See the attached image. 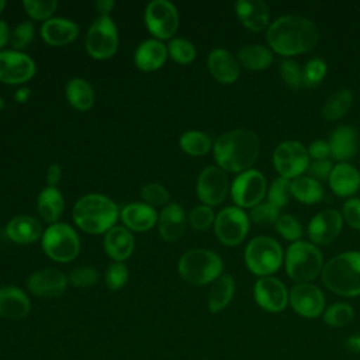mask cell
Instances as JSON below:
<instances>
[{
	"mask_svg": "<svg viewBox=\"0 0 360 360\" xmlns=\"http://www.w3.org/2000/svg\"><path fill=\"white\" fill-rule=\"evenodd\" d=\"M245 263L253 274L267 277L280 269L283 249L273 238L256 236L245 249Z\"/></svg>",
	"mask_w": 360,
	"mask_h": 360,
	"instance_id": "obj_8",
	"label": "cell"
},
{
	"mask_svg": "<svg viewBox=\"0 0 360 360\" xmlns=\"http://www.w3.org/2000/svg\"><path fill=\"white\" fill-rule=\"evenodd\" d=\"M328 155H330V149H329V143L326 141L318 139V141L311 142V145L308 146V156L314 158L315 160L326 159Z\"/></svg>",
	"mask_w": 360,
	"mask_h": 360,
	"instance_id": "obj_53",
	"label": "cell"
},
{
	"mask_svg": "<svg viewBox=\"0 0 360 360\" xmlns=\"http://www.w3.org/2000/svg\"><path fill=\"white\" fill-rule=\"evenodd\" d=\"M77 35L79 25L70 18L52 17L41 25V37L51 46H65L73 42Z\"/></svg>",
	"mask_w": 360,
	"mask_h": 360,
	"instance_id": "obj_23",
	"label": "cell"
},
{
	"mask_svg": "<svg viewBox=\"0 0 360 360\" xmlns=\"http://www.w3.org/2000/svg\"><path fill=\"white\" fill-rule=\"evenodd\" d=\"M274 226H276V231H277L284 239L291 240V242L300 240V238H301V235H302L301 224L298 222L297 218H294V217L290 215V214L280 215L278 219L276 221Z\"/></svg>",
	"mask_w": 360,
	"mask_h": 360,
	"instance_id": "obj_48",
	"label": "cell"
},
{
	"mask_svg": "<svg viewBox=\"0 0 360 360\" xmlns=\"http://www.w3.org/2000/svg\"><path fill=\"white\" fill-rule=\"evenodd\" d=\"M278 217V208H276L270 202H260L250 208L249 212V219L260 226L276 224Z\"/></svg>",
	"mask_w": 360,
	"mask_h": 360,
	"instance_id": "obj_49",
	"label": "cell"
},
{
	"mask_svg": "<svg viewBox=\"0 0 360 360\" xmlns=\"http://www.w3.org/2000/svg\"><path fill=\"white\" fill-rule=\"evenodd\" d=\"M291 197V181L285 177H276L267 190V202L276 208H283L287 205Z\"/></svg>",
	"mask_w": 360,
	"mask_h": 360,
	"instance_id": "obj_40",
	"label": "cell"
},
{
	"mask_svg": "<svg viewBox=\"0 0 360 360\" xmlns=\"http://www.w3.org/2000/svg\"><path fill=\"white\" fill-rule=\"evenodd\" d=\"M128 277L129 273L127 264L124 262H112L104 273V283L110 290L118 291L127 284Z\"/></svg>",
	"mask_w": 360,
	"mask_h": 360,
	"instance_id": "obj_44",
	"label": "cell"
},
{
	"mask_svg": "<svg viewBox=\"0 0 360 360\" xmlns=\"http://www.w3.org/2000/svg\"><path fill=\"white\" fill-rule=\"evenodd\" d=\"M118 30L110 15H98L89 27L84 46L87 53L97 60L110 59L118 51Z\"/></svg>",
	"mask_w": 360,
	"mask_h": 360,
	"instance_id": "obj_9",
	"label": "cell"
},
{
	"mask_svg": "<svg viewBox=\"0 0 360 360\" xmlns=\"http://www.w3.org/2000/svg\"><path fill=\"white\" fill-rule=\"evenodd\" d=\"M326 75V63L321 58H312L307 62L302 70V84L307 87H316Z\"/></svg>",
	"mask_w": 360,
	"mask_h": 360,
	"instance_id": "obj_46",
	"label": "cell"
},
{
	"mask_svg": "<svg viewBox=\"0 0 360 360\" xmlns=\"http://www.w3.org/2000/svg\"><path fill=\"white\" fill-rule=\"evenodd\" d=\"M291 195L300 202L315 204L323 198V187L309 176H298L291 181Z\"/></svg>",
	"mask_w": 360,
	"mask_h": 360,
	"instance_id": "obj_35",
	"label": "cell"
},
{
	"mask_svg": "<svg viewBox=\"0 0 360 360\" xmlns=\"http://www.w3.org/2000/svg\"><path fill=\"white\" fill-rule=\"evenodd\" d=\"M141 197L145 204L152 205V207H158V205L165 207L170 201L169 190L165 186L155 183V181H150V183H146L145 186H142Z\"/></svg>",
	"mask_w": 360,
	"mask_h": 360,
	"instance_id": "obj_43",
	"label": "cell"
},
{
	"mask_svg": "<svg viewBox=\"0 0 360 360\" xmlns=\"http://www.w3.org/2000/svg\"><path fill=\"white\" fill-rule=\"evenodd\" d=\"M342 217L350 228L360 229V198H349L343 204Z\"/></svg>",
	"mask_w": 360,
	"mask_h": 360,
	"instance_id": "obj_51",
	"label": "cell"
},
{
	"mask_svg": "<svg viewBox=\"0 0 360 360\" xmlns=\"http://www.w3.org/2000/svg\"><path fill=\"white\" fill-rule=\"evenodd\" d=\"M4 107H6V103H4V100L0 97V111H1Z\"/></svg>",
	"mask_w": 360,
	"mask_h": 360,
	"instance_id": "obj_60",
	"label": "cell"
},
{
	"mask_svg": "<svg viewBox=\"0 0 360 360\" xmlns=\"http://www.w3.org/2000/svg\"><path fill=\"white\" fill-rule=\"evenodd\" d=\"M248 214L236 207H225L215 215L214 232L218 240L226 246L239 245L249 232Z\"/></svg>",
	"mask_w": 360,
	"mask_h": 360,
	"instance_id": "obj_11",
	"label": "cell"
},
{
	"mask_svg": "<svg viewBox=\"0 0 360 360\" xmlns=\"http://www.w3.org/2000/svg\"><path fill=\"white\" fill-rule=\"evenodd\" d=\"M158 215L155 207L145 202H129L120 210V219L131 232L152 229L158 224Z\"/></svg>",
	"mask_w": 360,
	"mask_h": 360,
	"instance_id": "obj_21",
	"label": "cell"
},
{
	"mask_svg": "<svg viewBox=\"0 0 360 360\" xmlns=\"http://www.w3.org/2000/svg\"><path fill=\"white\" fill-rule=\"evenodd\" d=\"M35 27L31 21H21L17 24L10 34V45L11 49L22 52L34 39Z\"/></svg>",
	"mask_w": 360,
	"mask_h": 360,
	"instance_id": "obj_42",
	"label": "cell"
},
{
	"mask_svg": "<svg viewBox=\"0 0 360 360\" xmlns=\"http://www.w3.org/2000/svg\"><path fill=\"white\" fill-rule=\"evenodd\" d=\"M63 207L65 200L58 187L45 186L39 191L37 198V210L46 224L52 225L55 222H59V218L63 212Z\"/></svg>",
	"mask_w": 360,
	"mask_h": 360,
	"instance_id": "obj_31",
	"label": "cell"
},
{
	"mask_svg": "<svg viewBox=\"0 0 360 360\" xmlns=\"http://www.w3.org/2000/svg\"><path fill=\"white\" fill-rule=\"evenodd\" d=\"M267 191L264 176L255 169L239 173L231 184V197L239 208H253L260 204Z\"/></svg>",
	"mask_w": 360,
	"mask_h": 360,
	"instance_id": "obj_12",
	"label": "cell"
},
{
	"mask_svg": "<svg viewBox=\"0 0 360 360\" xmlns=\"http://www.w3.org/2000/svg\"><path fill=\"white\" fill-rule=\"evenodd\" d=\"M68 103L77 111H87L94 105L96 94L91 84L83 77H73L65 86Z\"/></svg>",
	"mask_w": 360,
	"mask_h": 360,
	"instance_id": "obj_32",
	"label": "cell"
},
{
	"mask_svg": "<svg viewBox=\"0 0 360 360\" xmlns=\"http://www.w3.org/2000/svg\"><path fill=\"white\" fill-rule=\"evenodd\" d=\"M69 284L68 276L58 269H42L31 273L27 278L28 291L39 298L60 297Z\"/></svg>",
	"mask_w": 360,
	"mask_h": 360,
	"instance_id": "obj_16",
	"label": "cell"
},
{
	"mask_svg": "<svg viewBox=\"0 0 360 360\" xmlns=\"http://www.w3.org/2000/svg\"><path fill=\"white\" fill-rule=\"evenodd\" d=\"M188 225L195 229V231H205L211 225H214L215 221V214L211 207L200 204L195 205L188 214H187Z\"/></svg>",
	"mask_w": 360,
	"mask_h": 360,
	"instance_id": "obj_47",
	"label": "cell"
},
{
	"mask_svg": "<svg viewBox=\"0 0 360 360\" xmlns=\"http://www.w3.org/2000/svg\"><path fill=\"white\" fill-rule=\"evenodd\" d=\"M217 166L225 172L242 173L249 170L259 158L260 141L256 132L245 128L219 135L212 145Z\"/></svg>",
	"mask_w": 360,
	"mask_h": 360,
	"instance_id": "obj_2",
	"label": "cell"
},
{
	"mask_svg": "<svg viewBox=\"0 0 360 360\" xmlns=\"http://www.w3.org/2000/svg\"><path fill=\"white\" fill-rule=\"evenodd\" d=\"M322 283L343 297L360 295V252H345L322 267Z\"/></svg>",
	"mask_w": 360,
	"mask_h": 360,
	"instance_id": "obj_4",
	"label": "cell"
},
{
	"mask_svg": "<svg viewBox=\"0 0 360 360\" xmlns=\"http://www.w3.org/2000/svg\"><path fill=\"white\" fill-rule=\"evenodd\" d=\"M14 100L17 101V103H27L28 101V98L31 97V90H30V87H27V86H21L20 89H17L15 91H14Z\"/></svg>",
	"mask_w": 360,
	"mask_h": 360,
	"instance_id": "obj_57",
	"label": "cell"
},
{
	"mask_svg": "<svg viewBox=\"0 0 360 360\" xmlns=\"http://www.w3.org/2000/svg\"><path fill=\"white\" fill-rule=\"evenodd\" d=\"M94 7L100 13V15H108L115 7V3L112 0H97L94 1Z\"/></svg>",
	"mask_w": 360,
	"mask_h": 360,
	"instance_id": "obj_55",
	"label": "cell"
},
{
	"mask_svg": "<svg viewBox=\"0 0 360 360\" xmlns=\"http://www.w3.org/2000/svg\"><path fill=\"white\" fill-rule=\"evenodd\" d=\"M24 11L32 18L38 21H46L52 18V14L58 8L56 0H24L22 1Z\"/></svg>",
	"mask_w": 360,
	"mask_h": 360,
	"instance_id": "obj_41",
	"label": "cell"
},
{
	"mask_svg": "<svg viewBox=\"0 0 360 360\" xmlns=\"http://www.w3.org/2000/svg\"><path fill=\"white\" fill-rule=\"evenodd\" d=\"M4 7H6V1H4V0H0V14L3 13Z\"/></svg>",
	"mask_w": 360,
	"mask_h": 360,
	"instance_id": "obj_59",
	"label": "cell"
},
{
	"mask_svg": "<svg viewBox=\"0 0 360 360\" xmlns=\"http://www.w3.org/2000/svg\"><path fill=\"white\" fill-rule=\"evenodd\" d=\"M167 46L163 41L149 38L142 41L134 52V63L142 72H155L167 60Z\"/></svg>",
	"mask_w": 360,
	"mask_h": 360,
	"instance_id": "obj_24",
	"label": "cell"
},
{
	"mask_svg": "<svg viewBox=\"0 0 360 360\" xmlns=\"http://www.w3.org/2000/svg\"><path fill=\"white\" fill-rule=\"evenodd\" d=\"M6 236L18 245H28V243H34L38 239L42 238V225L41 222L31 215H15L13 217L6 228H4Z\"/></svg>",
	"mask_w": 360,
	"mask_h": 360,
	"instance_id": "obj_27",
	"label": "cell"
},
{
	"mask_svg": "<svg viewBox=\"0 0 360 360\" xmlns=\"http://www.w3.org/2000/svg\"><path fill=\"white\" fill-rule=\"evenodd\" d=\"M41 246L44 253L53 262L69 263L80 252V239L69 224L55 222L44 231Z\"/></svg>",
	"mask_w": 360,
	"mask_h": 360,
	"instance_id": "obj_7",
	"label": "cell"
},
{
	"mask_svg": "<svg viewBox=\"0 0 360 360\" xmlns=\"http://www.w3.org/2000/svg\"><path fill=\"white\" fill-rule=\"evenodd\" d=\"M143 20L148 31L159 41L172 39L179 27V11L169 0H152L146 4Z\"/></svg>",
	"mask_w": 360,
	"mask_h": 360,
	"instance_id": "obj_10",
	"label": "cell"
},
{
	"mask_svg": "<svg viewBox=\"0 0 360 360\" xmlns=\"http://www.w3.org/2000/svg\"><path fill=\"white\" fill-rule=\"evenodd\" d=\"M235 294V281L229 274H221L211 285L207 307L210 312L217 314L228 307Z\"/></svg>",
	"mask_w": 360,
	"mask_h": 360,
	"instance_id": "obj_33",
	"label": "cell"
},
{
	"mask_svg": "<svg viewBox=\"0 0 360 360\" xmlns=\"http://www.w3.org/2000/svg\"><path fill=\"white\" fill-rule=\"evenodd\" d=\"M166 46L169 58L180 65L191 63L195 58V46L186 38H172Z\"/></svg>",
	"mask_w": 360,
	"mask_h": 360,
	"instance_id": "obj_38",
	"label": "cell"
},
{
	"mask_svg": "<svg viewBox=\"0 0 360 360\" xmlns=\"http://www.w3.org/2000/svg\"><path fill=\"white\" fill-rule=\"evenodd\" d=\"M330 156L339 162L353 158L359 149V134L350 125L338 127L329 139Z\"/></svg>",
	"mask_w": 360,
	"mask_h": 360,
	"instance_id": "obj_29",
	"label": "cell"
},
{
	"mask_svg": "<svg viewBox=\"0 0 360 360\" xmlns=\"http://www.w3.org/2000/svg\"><path fill=\"white\" fill-rule=\"evenodd\" d=\"M328 180L332 191L339 197L353 195L360 188L359 170L346 162H340L333 166Z\"/></svg>",
	"mask_w": 360,
	"mask_h": 360,
	"instance_id": "obj_30",
	"label": "cell"
},
{
	"mask_svg": "<svg viewBox=\"0 0 360 360\" xmlns=\"http://www.w3.org/2000/svg\"><path fill=\"white\" fill-rule=\"evenodd\" d=\"M318 38L316 25L301 15L278 17L270 24L266 34L270 48L283 56L298 55L314 49Z\"/></svg>",
	"mask_w": 360,
	"mask_h": 360,
	"instance_id": "obj_1",
	"label": "cell"
},
{
	"mask_svg": "<svg viewBox=\"0 0 360 360\" xmlns=\"http://www.w3.org/2000/svg\"><path fill=\"white\" fill-rule=\"evenodd\" d=\"M280 75L291 89H300L302 86V69L295 60L284 59L280 63Z\"/></svg>",
	"mask_w": 360,
	"mask_h": 360,
	"instance_id": "obj_50",
	"label": "cell"
},
{
	"mask_svg": "<svg viewBox=\"0 0 360 360\" xmlns=\"http://www.w3.org/2000/svg\"><path fill=\"white\" fill-rule=\"evenodd\" d=\"M180 277L191 285L214 283L224 270L222 259L208 249H190L184 252L177 264Z\"/></svg>",
	"mask_w": 360,
	"mask_h": 360,
	"instance_id": "obj_5",
	"label": "cell"
},
{
	"mask_svg": "<svg viewBox=\"0 0 360 360\" xmlns=\"http://www.w3.org/2000/svg\"><path fill=\"white\" fill-rule=\"evenodd\" d=\"M353 101L352 91L347 89H340L335 91L322 107V117L328 121L339 120L350 108Z\"/></svg>",
	"mask_w": 360,
	"mask_h": 360,
	"instance_id": "obj_37",
	"label": "cell"
},
{
	"mask_svg": "<svg viewBox=\"0 0 360 360\" xmlns=\"http://www.w3.org/2000/svg\"><path fill=\"white\" fill-rule=\"evenodd\" d=\"M11 30L4 20H0V51H4V46L10 42Z\"/></svg>",
	"mask_w": 360,
	"mask_h": 360,
	"instance_id": "obj_56",
	"label": "cell"
},
{
	"mask_svg": "<svg viewBox=\"0 0 360 360\" xmlns=\"http://www.w3.org/2000/svg\"><path fill=\"white\" fill-rule=\"evenodd\" d=\"M256 304L267 312H280L288 304V291L276 277H260L253 285Z\"/></svg>",
	"mask_w": 360,
	"mask_h": 360,
	"instance_id": "obj_18",
	"label": "cell"
},
{
	"mask_svg": "<svg viewBox=\"0 0 360 360\" xmlns=\"http://www.w3.org/2000/svg\"><path fill=\"white\" fill-rule=\"evenodd\" d=\"M229 191V181L225 170H222L219 166H207L204 167L198 177L195 184V193L198 200L208 207L218 205L224 202Z\"/></svg>",
	"mask_w": 360,
	"mask_h": 360,
	"instance_id": "obj_14",
	"label": "cell"
},
{
	"mask_svg": "<svg viewBox=\"0 0 360 360\" xmlns=\"http://www.w3.org/2000/svg\"><path fill=\"white\" fill-rule=\"evenodd\" d=\"M35 62L25 52L0 51V82L11 86L24 84L35 75Z\"/></svg>",
	"mask_w": 360,
	"mask_h": 360,
	"instance_id": "obj_15",
	"label": "cell"
},
{
	"mask_svg": "<svg viewBox=\"0 0 360 360\" xmlns=\"http://www.w3.org/2000/svg\"><path fill=\"white\" fill-rule=\"evenodd\" d=\"M235 11L242 22L250 31H263L270 20L269 6L262 0H239L235 3Z\"/></svg>",
	"mask_w": 360,
	"mask_h": 360,
	"instance_id": "obj_28",
	"label": "cell"
},
{
	"mask_svg": "<svg viewBox=\"0 0 360 360\" xmlns=\"http://www.w3.org/2000/svg\"><path fill=\"white\" fill-rule=\"evenodd\" d=\"M31 311L27 292L15 285L0 287V316L10 321L24 319Z\"/></svg>",
	"mask_w": 360,
	"mask_h": 360,
	"instance_id": "obj_25",
	"label": "cell"
},
{
	"mask_svg": "<svg viewBox=\"0 0 360 360\" xmlns=\"http://www.w3.org/2000/svg\"><path fill=\"white\" fill-rule=\"evenodd\" d=\"M103 246L112 262H125L134 252L135 239L132 232L124 225H115L104 233Z\"/></svg>",
	"mask_w": 360,
	"mask_h": 360,
	"instance_id": "obj_26",
	"label": "cell"
},
{
	"mask_svg": "<svg viewBox=\"0 0 360 360\" xmlns=\"http://www.w3.org/2000/svg\"><path fill=\"white\" fill-rule=\"evenodd\" d=\"M346 347L353 353H359L360 352V335H352L346 340Z\"/></svg>",
	"mask_w": 360,
	"mask_h": 360,
	"instance_id": "obj_58",
	"label": "cell"
},
{
	"mask_svg": "<svg viewBox=\"0 0 360 360\" xmlns=\"http://www.w3.org/2000/svg\"><path fill=\"white\" fill-rule=\"evenodd\" d=\"M236 59L240 66L249 70H263L273 62V53L264 45L250 44L238 51Z\"/></svg>",
	"mask_w": 360,
	"mask_h": 360,
	"instance_id": "obj_34",
	"label": "cell"
},
{
	"mask_svg": "<svg viewBox=\"0 0 360 360\" xmlns=\"http://www.w3.org/2000/svg\"><path fill=\"white\" fill-rule=\"evenodd\" d=\"M69 284L76 288H87L97 284L100 278V273L93 266H79L70 271L68 276Z\"/></svg>",
	"mask_w": 360,
	"mask_h": 360,
	"instance_id": "obj_45",
	"label": "cell"
},
{
	"mask_svg": "<svg viewBox=\"0 0 360 360\" xmlns=\"http://www.w3.org/2000/svg\"><path fill=\"white\" fill-rule=\"evenodd\" d=\"M207 66L211 76L224 84L236 82L240 75V65L238 59L224 48H215L208 53Z\"/></svg>",
	"mask_w": 360,
	"mask_h": 360,
	"instance_id": "obj_22",
	"label": "cell"
},
{
	"mask_svg": "<svg viewBox=\"0 0 360 360\" xmlns=\"http://www.w3.org/2000/svg\"><path fill=\"white\" fill-rule=\"evenodd\" d=\"M188 225L187 214L179 202H169L158 215V232L166 242L179 240Z\"/></svg>",
	"mask_w": 360,
	"mask_h": 360,
	"instance_id": "obj_20",
	"label": "cell"
},
{
	"mask_svg": "<svg viewBox=\"0 0 360 360\" xmlns=\"http://www.w3.org/2000/svg\"><path fill=\"white\" fill-rule=\"evenodd\" d=\"M288 302L304 318H316L325 311L323 292L311 283L295 284L288 291Z\"/></svg>",
	"mask_w": 360,
	"mask_h": 360,
	"instance_id": "obj_17",
	"label": "cell"
},
{
	"mask_svg": "<svg viewBox=\"0 0 360 360\" xmlns=\"http://www.w3.org/2000/svg\"><path fill=\"white\" fill-rule=\"evenodd\" d=\"M332 169H333L332 163L326 159H322V160H314L312 163H309L307 172L309 173V177L319 181V180L329 179Z\"/></svg>",
	"mask_w": 360,
	"mask_h": 360,
	"instance_id": "obj_52",
	"label": "cell"
},
{
	"mask_svg": "<svg viewBox=\"0 0 360 360\" xmlns=\"http://www.w3.org/2000/svg\"><path fill=\"white\" fill-rule=\"evenodd\" d=\"M179 146L190 156H204L211 150L212 141L205 132L190 129L181 134L179 138Z\"/></svg>",
	"mask_w": 360,
	"mask_h": 360,
	"instance_id": "obj_36",
	"label": "cell"
},
{
	"mask_svg": "<svg viewBox=\"0 0 360 360\" xmlns=\"http://www.w3.org/2000/svg\"><path fill=\"white\" fill-rule=\"evenodd\" d=\"M322 253L309 242H292L285 253V271L297 284L312 281L322 271Z\"/></svg>",
	"mask_w": 360,
	"mask_h": 360,
	"instance_id": "obj_6",
	"label": "cell"
},
{
	"mask_svg": "<svg viewBox=\"0 0 360 360\" xmlns=\"http://www.w3.org/2000/svg\"><path fill=\"white\" fill-rule=\"evenodd\" d=\"M62 177V167L58 163H51L46 169V174H45V180H46V186L49 187H58L59 181Z\"/></svg>",
	"mask_w": 360,
	"mask_h": 360,
	"instance_id": "obj_54",
	"label": "cell"
},
{
	"mask_svg": "<svg viewBox=\"0 0 360 360\" xmlns=\"http://www.w3.org/2000/svg\"><path fill=\"white\" fill-rule=\"evenodd\" d=\"M343 225V217L336 210H323L318 212L308 224V236L316 245H328L333 242Z\"/></svg>",
	"mask_w": 360,
	"mask_h": 360,
	"instance_id": "obj_19",
	"label": "cell"
},
{
	"mask_svg": "<svg viewBox=\"0 0 360 360\" xmlns=\"http://www.w3.org/2000/svg\"><path fill=\"white\" fill-rule=\"evenodd\" d=\"M354 311L346 302H335L323 311V321L332 328H343L353 321Z\"/></svg>",
	"mask_w": 360,
	"mask_h": 360,
	"instance_id": "obj_39",
	"label": "cell"
},
{
	"mask_svg": "<svg viewBox=\"0 0 360 360\" xmlns=\"http://www.w3.org/2000/svg\"><path fill=\"white\" fill-rule=\"evenodd\" d=\"M72 218L80 231L90 235H101L115 226L120 218V208L110 197L89 193L75 202Z\"/></svg>",
	"mask_w": 360,
	"mask_h": 360,
	"instance_id": "obj_3",
	"label": "cell"
},
{
	"mask_svg": "<svg viewBox=\"0 0 360 360\" xmlns=\"http://www.w3.org/2000/svg\"><path fill=\"white\" fill-rule=\"evenodd\" d=\"M273 163L281 177L295 179L308 169V150L298 141H284L276 148Z\"/></svg>",
	"mask_w": 360,
	"mask_h": 360,
	"instance_id": "obj_13",
	"label": "cell"
}]
</instances>
